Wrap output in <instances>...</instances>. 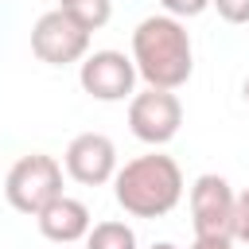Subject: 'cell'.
I'll list each match as a JSON object with an SVG mask.
<instances>
[{
    "mask_svg": "<svg viewBox=\"0 0 249 249\" xmlns=\"http://www.w3.org/2000/svg\"><path fill=\"white\" fill-rule=\"evenodd\" d=\"M132 62L152 89L175 93L179 86H187L195 74V47H191L187 23L167 12L144 16L132 31Z\"/></svg>",
    "mask_w": 249,
    "mask_h": 249,
    "instance_id": "1",
    "label": "cell"
},
{
    "mask_svg": "<svg viewBox=\"0 0 249 249\" xmlns=\"http://www.w3.org/2000/svg\"><path fill=\"white\" fill-rule=\"evenodd\" d=\"M183 171L163 152H144L117 167L113 198L128 218H163L183 202Z\"/></svg>",
    "mask_w": 249,
    "mask_h": 249,
    "instance_id": "2",
    "label": "cell"
},
{
    "mask_svg": "<svg viewBox=\"0 0 249 249\" xmlns=\"http://www.w3.org/2000/svg\"><path fill=\"white\" fill-rule=\"evenodd\" d=\"M62 195V163L47 152H27L19 156L8 175H4V198L19 214H43L54 198Z\"/></svg>",
    "mask_w": 249,
    "mask_h": 249,
    "instance_id": "3",
    "label": "cell"
},
{
    "mask_svg": "<svg viewBox=\"0 0 249 249\" xmlns=\"http://www.w3.org/2000/svg\"><path fill=\"white\" fill-rule=\"evenodd\" d=\"M191 226L195 237H210V241H233V226H237V195L230 187L226 175H198L191 183Z\"/></svg>",
    "mask_w": 249,
    "mask_h": 249,
    "instance_id": "4",
    "label": "cell"
},
{
    "mask_svg": "<svg viewBox=\"0 0 249 249\" xmlns=\"http://www.w3.org/2000/svg\"><path fill=\"white\" fill-rule=\"evenodd\" d=\"M89 35L93 31H86L78 19L51 8L31 27V54L47 66H70V62H82L89 54Z\"/></svg>",
    "mask_w": 249,
    "mask_h": 249,
    "instance_id": "5",
    "label": "cell"
},
{
    "mask_svg": "<svg viewBox=\"0 0 249 249\" xmlns=\"http://www.w3.org/2000/svg\"><path fill=\"white\" fill-rule=\"evenodd\" d=\"M179 124H183V101L171 93V89H140L128 97V128L136 140L152 144V148H163L179 136Z\"/></svg>",
    "mask_w": 249,
    "mask_h": 249,
    "instance_id": "6",
    "label": "cell"
},
{
    "mask_svg": "<svg viewBox=\"0 0 249 249\" xmlns=\"http://www.w3.org/2000/svg\"><path fill=\"white\" fill-rule=\"evenodd\" d=\"M136 62L124 51H89L78 62V86L93 101H128L136 93Z\"/></svg>",
    "mask_w": 249,
    "mask_h": 249,
    "instance_id": "7",
    "label": "cell"
},
{
    "mask_svg": "<svg viewBox=\"0 0 249 249\" xmlns=\"http://www.w3.org/2000/svg\"><path fill=\"white\" fill-rule=\"evenodd\" d=\"M117 144L105 132H78L62 152V171L82 187H105L117 175Z\"/></svg>",
    "mask_w": 249,
    "mask_h": 249,
    "instance_id": "8",
    "label": "cell"
},
{
    "mask_svg": "<svg viewBox=\"0 0 249 249\" xmlns=\"http://www.w3.org/2000/svg\"><path fill=\"white\" fill-rule=\"evenodd\" d=\"M39 222V233L54 245H74V241H86V233L93 230L89 222V206L82 198H70V195H58L43 214H35Z\"/></svg>",
    "mask_w": 249,
    "mask_h": 249,
    "instance_id": "9",
    "label": "cell"
},
{
    "mask_svg": "<svg viewBox=\"0 0 249 249\" xmlns=\"http://www.w3.org/2000/svg\"><path fill=\"white\" fill-rule=\"evenodd\" d=\"M86 249H140V241L128 222L105 218V222H93V230L86 233Z\"/></svg>",
    "mask_w": 249,
    "mask_h": 249,
    "instance_id": "10",
    "label": "cell"
},
{
    "mask_svg": "<svg viewBox=\"0 0 249 249\" xmlns=\"http://www.w3.org/2000/svg\"><path fill=\"white\" fill-rule=\"evenodd\" d=\"M58 12L78 19L86 31H101L113 16V0H58Z\"/></svg>",
    "mask_w": 249,
    "mask_h": 249,
    "instance_id": "11",
    "label": "cell"
},
{
    "mask_svg": "<svg viewBox=\"0 0 249 249\" xmlns=\"http://www.w3.org/2000/svg\"><path fill=\"white\" fill-rule=\"evenodd\" d=\"M210 4H214V0H160V8H163L167 16H175V19H195V16H202Z\"/></svg>",
    "mask_w": 249,
    "mask_h": 249,
    "instance_id": "12",
    "label": "cell"
},
{
    "mask_svg": "<svg viewBox=\"0 0 249 249\" xmlns=\"http://www.w3.org/2000/svg\"><path fill=\"white\" fill-rule=\"evenodd\" d=\"M210 8H218L226 23H249V0H214Z\"/></svg>",
    "mask_w": 249,
    "mask_h": 249,
    "instance_id": "13",
    "label": "cell"
},
{
    "mask_svg": "<svg viewBox=\"0 0 249 249\" xmlns=\"http://www.w3.org/2000/svg\"><path fill=\"white\" fill-rule=\"evenodd\" d=\"M233 241L249 245V187L237 195V226H233Z\"/></svg>",
    "mask_w": 249,
    "mask_h": 249,
    "instance_id": "14",
    "label": "cell"
},
{
    "mask_svg": "<svg viewBox=\"0 0 249 249\" xmlns=\"http://www.w3.org/2000/svg\"><path fill=\"white\" fill-rule=\"evenodd\" d=\"M191 249H233V241H210V237H195Z\"/></svg>",
    "mask_w": 249,
    "mask_h": 249,
    "instance_id": "15",
    "label": "cell"
},
{
    "mask_svg": "<svg viewBox=\"0 0 249 249\" xmlns=\"http://www.w3.org/2000/svg\"><path fill=\"white\" fill-rule=\"evenodd\" d=\"M148 249H179V245H171V241H152Z\"/></svg>",
    "mask_w": 249,
    "mask_h": 249,
    "instance_id": "16",
    "label": "cell"
},
{
    "mask_svg": "<svg viewBox=\"0 0 249 249\" xmlns=\"http://www.w3.org/2000/svg\"><path fill=\"white\" fill-rule=\"evenodd\" d=\"M241 97H245V101H249V78H245V82H241Z\"/></svg>",
    "mask_w": 249,
    "mask_h": 249,
    "instance_id": "17",
    "label": "cell"
},
{
    "mask_svg": "<svg viewBox=\"0 0 249 249\" xmlns=\"http://www.w3.org/2000/svg\"><path fill=\"white\" fill-rule=\"evenodd\" d=\"M58 249H66V245H58Z\"/></svg>",
    "mask_w": 249,
    "mask_h": 249,
    "instance_id": "18",
    "label": "cell"
}]
</instances>
